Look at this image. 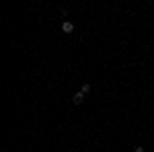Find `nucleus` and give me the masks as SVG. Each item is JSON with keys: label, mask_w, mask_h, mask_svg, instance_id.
Instances as JSON below:
<instances>
[{"label": "nucleus", "mask_w": 154, "mask_h": 152, "mask_svg": "<svg viewBox=\"0 0 154 152\" xmlns=\"http://www.w3.org/2000/svg\"><path fill=\"white\" fill-rule=\"evenodd\" d=\"M80 93H82V95H88V93H91V84H88V82H84V84H82Z\"/></svg>", "instance_id": "nucleus-3"}, {"label": "nucleus", "mask_w": 154, "mask_h": 152, "mask_svg": "<svg viewBox=\"0 0 154 152\" xmlns=\"http://www.w3.org/2000/svg\"><path fill=\"white\" fill-rule=\"evenodd\" d=\"M82 101H84V95L82 93H76L74 97H72V103H74V105H80Z\"/></svg>", "instance_id": "nucleus-1"}, {"label": "nucleus", "mask_w": 154, "mask_h": 152, "mask_svg": "<svg viewBox=\"0 0 154 152\" xmlns=\"http://www.w3.org/2000/svg\"><path fill=\"white\" fill-rule=\"evenodd\" d=\"M62 31H64V33H72V31H74V25L68 23V21H66V23H62Z\"/></svg>", "instance_id": "nucleus-2"}, {"label": "nucleus", "mask_w": 154, "mask_h": 152, "mask_svg": "<svg viewBox=\"0 0 154 152\" xmlns=\"http://www.w3.org/2000/svg\"><path fill=\"white\" fill-rule=\"evenodd\" d=\"M136 152H144V148H142V146H138V148H136Z\"/></svg>", "instance_id": "nucleus-4"}]
</instances>
